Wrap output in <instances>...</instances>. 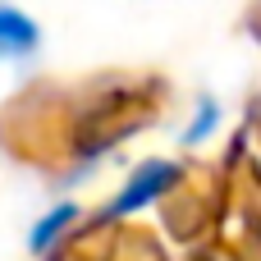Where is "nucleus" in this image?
<instances>
[{
	"instance_id": "1",
	"label": "nucleus",
	"mask_w": 261,
	"mask_h": 261,
	"mask_svg": "<svg viewBox=\"0 0 261 261\" xmlns=\"http://www.w3.org/2000/svg\"><path fill=\"white\" fill-rule=\"evenodd\" d=\"M174 179H179V170L170 165V161H147L128 184H124V193L115 197V206L110 211H133V206H142V202H151V197H161L165 188H174Z\"/></svg>"
},
{
	"instance_id": "2",
	"label": "nucleus",
	"mask_w": 261,
	"mask_h": 261,
	"mask_svg": "<svg viewBox=\"0 0 261 261\" xmlns=\"http://www.w3.org/2000/svg\"><path fill=\"white\" fill-rule=\"evenodd\" d=\"M37 46V23L9 5H0V60H18V55H32Z\"/></svg>"
},
{
	"instance_id": "3",
	"label": "nucleus",
	"mask_w": 261,
	"mask_h": 261,
	"mask_svg": "<svg viewBox=\"0 0 261 261\" xmlns=\"http://www.w3.org/2000/svg\"><path fill=\"white\" fill-rule=\"evenodd\" d=\"M73 216H78L73 206H60V211H50V216L37 225V234H32V248H46V243H50V239H55V234H60V229H64Z\"/></svg>"
}]
</instances>
